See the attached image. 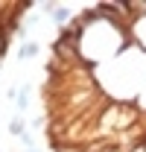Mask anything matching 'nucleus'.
<instances>
[{"label":"nucleus","instance_id":"7ed1b4c3","mask_svg":"<svg viewBox=\"0 0 146 152\" xmlns=\"http://www.w3.org/2000/svg\"><path fill=\"white\" fill-rule=\"evenodd\" d=\"M20 53H23V56H32V53H38V47H35V44H26Z\"/></svg>","mask_w":146,"mask_h":152},{"label":"nucleus","instance_id":"f257e3e1","mask_svg":"<svg viewBox=\"0 0 146 152\" xmlns=\"http://www.w3.org/2000/svg\"><path fill=\"white\" fill-rule=\"evenodd\" d=\"M53 18L58 20V23H61V20H67V9H64V6H61V9H53Z\"/></svg>","mask_w":146,"mask_h":152},{"label":"nucleus","instance_id":"f03ea898","mask_svg":"<svg viewBox=\"0 0 146 152\" xmlns=\"http://www.w3.org/2000/svg\"><path fill=\"white\" fill-rule=\"evenodd\" d=\"M12 134H23V123H20V120L12 123Z\"/></svg>","mask_w":146,"mask_h":152}]
</instances>
